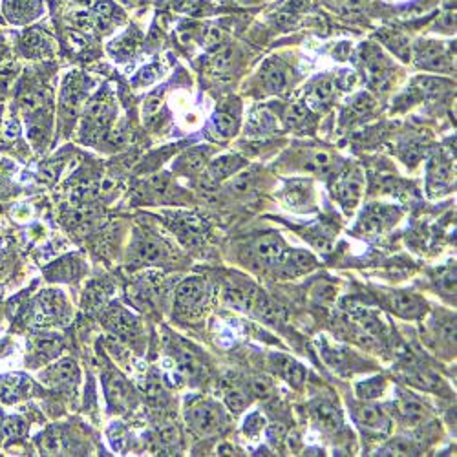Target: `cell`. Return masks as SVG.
I'll list each match as a JSON object with an SVG mask.
<instances>
[{"mask_svg":"<svg viewBox=\"0 0 457 457\" xmlns=\"http://www.w3.org/2000/svg\"><path fill=\"white\" fill-rule=\"evenodd\" d=\"M68 317V304L64 297L57 291H44L39 298H35L30 319L35 326L59 324L57 320H66Z\"/></svg>","mask_w":457,"mask_h":457,"instance_id":"1","label":"cell"},{"mask_svg":"<svg viewBox=\"0 0 457 457\" xmlns=\"http://www.w3.org/2000/svg\"><path fill=\"white\" fill-rule=\"evenodd\" d=\"M128 291H130L128 297L138 308H154L167 291L165 277L161 273L147 271L145 275L138 277V280L134 282V286Z\"/></svg>","mask_w":457,"mask_h":457,"instance_id":"2","label":"cell"},{"mask_svg":"<svg viewBox=\"0 0 457 457\" xmlns=\"http://www.w3.org/2000/svg\"><path fill=\"white\" fill-rule=\"evenodd\" d=\"M187 421L192 426V430L200 436H214L227 423L218 404L205 403V401L191 406V410L187 412Z\"/></svg>","mask_w":457,"mask_h":457,"instance_id":"3","label":"cell"},{"mask_svg":"<svg viewBox=\"0 0 457 457\" xmlns=\"http://www.w3.org/2000/svg\"><path fill=\"white\" fill-rule=\"evenodd\" d=\"M362 68L366 75L368 85L375 90H386L394 77V68L381 50L373 46H364L362 48Z\"/></svg>","mask_w":457,"mask_h":457,"instance_id":"4","label":"cell"},{"mask_svg":"<svg viewBox=\"0 0 457 457\" xmlns=\"http://www.w3.org/2000/svg\"><path fill=\"white\" fill-rule=\"evenodd\" d=\"M207 298V287L200 278H187L176 287L174 306L180 313L191 315L202 309Z\"/></svg>","mask_w":457,"mask_h":457,"instance_id":"5","label":"cell"},{"mask_svg":"<svg viewBox=\"0 0 457 457\" xmlns=\"http://www.w3.org/2000/svg\"><path fill=\"white\" fill-rule=\"evenodd\" d=\"M333 194L339 200L342 207L351 213L357 207V203L362 196V176L361 172L357 171H348L342 172L341 176H337L335 183H333Z\"/></svg>","mask_w":457,"mask_h":457,"instance_id":"6","label":"cell"},{"mask_svg":"<svg viewBox=\"0 0 457 457\" xmlns=\"http://www.w3.org/2000/svg\"><path fill=\"white\" fill-rule=\"evenodd\" d=\"M397 218L395 209L390 207H381V205H370L364 211L361 222L357 225V233L364 236V238H375L379 234L383 233L384 228L388 227L390 224H394Z\"/></svg>","mask_w":457,"mask_h":457,"instance_id":"7","label":"cell"},{"mask_svg":"<svg viewBox=\"0 0 457 457\" xmlns=\"http://www.w3.org/2000/svg\"><path fill=\"white\" fill-rule=\"evenodd\" d=\"M116 112L112 97L108 94H97L88 105H86V123L90 125L92 134H99L101 130L108 127V123L112 121V116Z\"/></svg>","mask_w":457,"mask_h":457,"instance_id":"8","label":"cell"},{"mask_svg":"<svg viewBox=\"0 0 457 457\" xmlns=\"http://www.w3.org/2000/svg\"><path fill=\"white\" fill-rule=\"evenodd\" d=\"M167 253V245L150 234H138L132 244V256L138 264H158Z\"/></svg>","mask_w":457,"mask_h":457,"instance_id":"9","label":"cell"},{"mask_svg":"<svg viewBox=\"0 0 457 457\" xmlns=\"http://www.w3.org/2000/svg\"><path fill=\"white\" fill-rule=\"evenodd\" d=\"M43 381L59 390L75 388L81 381L79 368L74 361H61L43 373Z\"/></svg>","mask_w":457,"mask_h":457,"instance_id":"10","label":"cell"},{"mask_svg":"<svg viewBox=\"0 0 457 457\" xmlns=\"http://www.w3.org/2000/svg\"><path fill=\"white\" fill-rule=\"evenodd\" d=\"M415 63L419 68L426 70H445L450 63V55L445 44L441 43H425L415 50Z\"/></svg>","mask_w":457,"mask_h":457,"instance_id":"11","label":"cell"},{"mask_svg":"<svg viewBox=\"0 0 457 457\" xmlns=\"http://www.w3.org/2000/svg\"><path fill=\"white\" fill-rule=\"evenodd\" d=\"M357 423L370 432L386 434L390 430V417L383 412V408L373 404H361L355 410Z\"/></svg>","mask_w":457,"mask_h":457,"instance_id":"12","label":"cell"},{"mask_svg":"<svg viewBox=\"0 0 457 457\" xmlns=\"http://www.w3.org/2000/svg\"><path fill=\"white\" fill-rule=\"evenodd\" d=\"M255 253L256 258L267 267L273 266H280L284 260V256H286L287 249L284 242L278 236H264L256 242L255 245Z\"/></svg>","mask_w":457,"mask_h":457,"instance_id":"13","label":"cell"},{"mask_svg":"<svg viewBox=\"0 0 457 457\" xmlns=\"http://www.w3.org/2000/svg\"><path fill=\"white\" fill-rule=\"evenodd\" d=\"M107 326L114 333L121 337H130L136 335L139 331V322L138 319L134 317L132 313H128L127 309L119 306V304H114L112 308L107 311Z\"/></svg>","mask_w":457,"mask_h":457,"instance_id":"14","label":"cell"},{"mask_svg":"<svg viewBox=\"0 0 457 457\" xmlns=\"http://www.w3.org/2000/svg\"><path fill=\"white\" fill-rule=\"evenodd\" d=\"M388 304L395 313L404 317V319H417L425 311V302L417 295H412V293L406 291L392 293L388 298Z\"/></svg>","mask_w":457,"mask_h":457,"instance_id":"15","label":"cell"},{"mask_svg":"<svg viewBox=\"0 0 457 457\" xmlns=\"http://www.w3.org/2000/svg\"><path fill=\"white\" fill-rule=\"evenodd\" d=\"M311 414L315 423L326 432H337L342 428L341 412L330 401H315L311 404Z\"/></svg>","mask_w":457,"mask_h":457,"instance_id":"16","label":"cell"},{"mask_svg":"<svg viewBox=\"0 0 457 457\" xmlns=\"http://www.w3.org/2000/svg\"><path fill=\"white\" fill-rule=\"evenodd\" d=\"M280 266H282V273L286 277H298V275H304V273L313 271L315 267H317V260L308 251L295 249L287 251Z\"/></svg>","mask_w":457,"mask_h":457,"instance_id":"17","label":"cell"},{"mask_svg":"<svg viewBox=\"0 0 457 457\" xmlns=\"http://www.w3.org/2000/svg\"><path fill=\"white\" fill-rule=\"evenodd\" d=\"M271 364L273 368H275V372H277L282 379H286L287 383L291 384V386H295V388H300L304 384V381H306V370H304V366H300L298 362H295L287 355H282V353H273Z\"/></svg>","mask_w":457,"mask_h":457,"instance_id":"18","label":"cell"},{"mask_svg":"<svg viewBox=\"0 0 457 457\" xmlns=\"http://www.w3.org/2000/svg\"><path fill=\"white\" fill-rule=\"evenodd\" d=\"M171 227L174 228L176 233L180 234L181 238L187 240H196L205 234L207 227L203 224L202 218H198L196 214L191 213H176L171 216Z\"/></svg>","mask_w":457,"mask_h":457,"instance_id":"19","label":"cell"},{"mask_svg":"<svg viewBox=\"0 0 457 457\" xmlns=\"http://www.w3.org/2000/svg\"><path fill=\"white\" fill-rule=\"evenodd\" d=\"M32 390V384L28 381V377L21 375V373H11L6 375L0 383V399L4 403H17V401L24 399Z\"/></svg>","mask_w":457,"mask_h":457,"instance_id":"20","label":"cell"},{"mask_svg":"<svg viewBox=\"0 0 457 457\" xmlns=\"http://www.w3.org/2000/svg\"><path fill=\"white\" fill-rule=\"evenodd\" d=\"M225 298H227V302L233 308L242 309V311H255L260 295L255 289H251V287L228 286L225 289Z\"/></svg>","mask_w":457,"mask_h":457,"instance_id":"21","label":"cell"},{"mask_svg":"<svg viewBox=\"0 0 457 457\" xmlns=\"http://www.w3.org/2000/svg\"><path fill=\"white\" fill-rule=\"evenodd\" d=\"M242 165H244V161L240 160L238 156H222L218 160L211 161L207 169V178L214 183H218L234 172H238Z\"/></svg>","mask_w":457,"mask_h":457,"instance_id":"22","label":"cell"},{"mask_svg":"<svg viewBox=\"0 0 457 457\" xmlns=\"http://www.w3.org/2000/svg\"><path fill=\"white\" fill-rule=\"evenodd\" d=\"M4 8L13 22H26L37 17L39 0H6Z\"/></svg>","mask_w":457,"mask_h":457,"instance_id":"23","label":"cell"},{"mask_svg":"<svg viewBox=\"0 0 457 457\" xmlns=\"http://www.w3.org/2000/svg\"><path fill=\"white\" fill-rule=\"evenodd\" d=\"M262 79H264V85L269 92L273 94H278L282 92L287 85V75L286 70L280 63L277 61H267L262 68Z\"/></svg>","mask_w":457,"mask_h":457,"instance_id":"24","label":"cell"},{"mask_svg":"<svg viewBox=\"0 0 457 457\" xmlns=\"http://www.w3.org/2000/svg\"><path fill=\"white\" fill-rule=\"evenodd\" d=\"M63 348V339L59 335H39L33 339V353L39 361L54 359Z\"/></svg>","mask_w":457,"mask_h":457,"instance_id":"25","label":"cell"},{"mask_svg":"<svg viewBox=\"0 0 457 457\" xmlns=\"http://www.w3.org/2000/svg\"><path fill=\"white\" fill-rule=\"evenodd\" d=\"M428 176H430V187L436 185L437 189H445L452 183L454 174H452V167L447 160L443 158H434L430 163V169H428Z\"/></svg>","mask_w":457,"mask_h":457,"instance_id":"26","label":"cell"},{"mask_svg":"<svg viewBox=\"0 0 457 457\" xmlns=\"http://www.w3.org/2000/svg\"><path fill=\"white\" fill-rule=\"evenodd\" d=\"M399 412L404 419L412 423V425H421L426 419V406L415 397L404 395L399 401Z\"/></svg>","mask_w":457,"mask_h":457,"instance_id":"27","label":"cell"},{"mask_svg":"<svg viewBox=\"0 0 457 457\" xmlns=\"http://www.w3.org/2000/svg\"><path fill=\"white\" fill-rule=\"evenodd\" d=\"M213 127L214 132L218 134L220 139L233 138L234 134H236V128H238V117H236V114L231 112V110L224 108V110H220V112H216V116H214Z\"/></svg>","mask_w":457,"mask_h":457,"instance_id":"28","label":"cell"},{"mask_svg":"<svg viewBox=\"0 0 457 457\" xmlns=\"http://www.w3.org/2000/svg\"><path fill=\"white\" fill-rule=\"evenodd\" d=\"M141 392H143L147 403H149L150 406H154V408H160V406H165L167 404V392L160 379H145L143 383H141Z\"/></svg>","mask_w":457,"mask_h":457,"instance_id":"29","label":"cell"},{"mask_svg":"<svg viewBox=\"0 0 457 457\" xmlns=\"http://www.w3.org/2000/svg\"><path fill=\"white\" fill-rule=\"evenodd\" d=\"M107 397L110 401L112 406L116 408H121L123 404L128 401V388L127 383H125V379L112 373V375H108L107 377Z\"/></svg>","mask_w":457,"mask_h":457,"instance_id":"30","label":"cell"},{"mask_svg":"<svg viewBox=\"0 0 457 457\" xmlns=\"http://www.w3.org/2000/svg\"><path fill=\"white\" fill-rule=\"evenodd\" d=\"M110 286H107L105 282H94L92 286H88L85 295V309L88 311H96V309L103 308L107 304V298L110 297Z\"/></svg>","mask_w":457,"mask_h":457,"instance_id":"31","label":"cell"},{"mask_svg":"<svg viewBox=\"0 0 457 457\" xmlns=\"http://www.w3.org/2000/svg\"><path fill=\"white\" fill-rule=\"evenodd\" d=\"M335 96V85L331 79H320L311 86L308 96V103L311 107H322L328 101H331Z\"/></svg>","mask_w":457,"mask_h":457,"instance_id":"32","label":"cell"},{"mask_svg":"<svg viewBox=\"0 0 457 457\" xmlns=\"http://www.w3.org/2000/svg\"><path fill=\"white\" fill-rule=\"evenodd\" d=\"M258 315H260L262 319L267 320V322H271V324H278V322H284L286 320V309L282 306H278L277 302H273L271 298L262 297L258 298V304H256V309Z\"/></svg>","mask_w":457,"mask_h":457,"instance_id":"33","label":"cell"},{"mask_svg":"<svg viewBox=\"0 0 457 457\" xmlns=\"http://www.w3.org/2000/svg\"><path fill=\"white\" fill-rule=\"evenodd\" d=\"M386 381L383 377H373L357 384V395L361 399H377L384 392Z\"/></svg>","mask_w":457,"mask_h":457,"instance_id":"34","label":"cell"},{"mask_svg":"<svg viewBox=\"0 0 457 457\" xmlns=\"http://www.w3.org/2000/svg\"><path fill=\"white\" fill-rule=\"evenodd\" d=\"M379 37L383 39V43L386 44L388 48L394 50L395 54L399 55L401 59L408 61L410 44H408V41L403 37V35H399V33H395V32H383V33H379Z\"/></svg>","mask_w":457,"mask_h":457,"instance_id":"35","label":"cell"},{"mask_svg":"<svg viewBox=\"0 0 457 457\" xmlns=\"http://www.w3.org/2000/svg\"><path fill=\"white\" fill-rule=\"evenodd\" d=\"M445 86H447V83L443 79H434V77H419V79L415 81L414 88L417 92H421V96L428 97V99H432V97H437L441 96L443 90H445Z\"/></svg>","mask_w":457,"mask_h":457,"instance_id":"36","label":"cell"},{"mask_svg":"<svg viewBox=\"0 0 457 457\" xmlns=\"http://www.w3.org/2000/svg\"><path fill=\"white\" fill-rule=\"evenodd\" d=\"M379 456H417V448L414 447L412 441L395 439L394 443H390L388 447L379 450Z\"/></svg>","mask_w":457,"mask_h":457,"instance_id":"37","label":"cell"},{"mask_svg":"<svg viewBox=\"0 0 457 457\" xmlns=\"http://www.w3.org/2000/svg\"><path fill=\"white\" fill-rule=\"evenodd\" d=\"M0 426H2V430H4L6 436L11 437V439H17V437H21L26 434V423H24V419L19 417V415H10V417H6V419L0 423Z\"/></svg>","mask_w":457,"mask_h":457,"instance_id":"38","label":"cell"},{"mask_svg":"<svg viewBox=\"0 0 457 457\" xmlns=\"http://www.w3.org/2000/svg\"><path fill=\"white\" fill-rule=\"evenodd\" d=\"M275 127V119H273V116L269 112H266V110H260V112H256L255 116H253V119H251V132L253 134H266L269 132L271 128Z\"/></svg>","mask_w":457,"mask_h":457,"instance_id":"39","label":"cell"},{"mask_svg":"<svg viewBox=\"0 0 457 457\" xmlns=\"http://www.w3.org/2000/svg\"><path fill=\"white\" fill-rule=\"evenodd\" d=\"M437 287L441 289L445 295H454L456 293V267H447L439 273L436 278Z\"/></svg>","mask_w":457,"mask_h":457,"instance_id":"40","label":"cell"},{"mask_svg":"<svg viewBox=\"0 0 457 457\" xmlns=\"http://www.w3.org/2000/svg\"><path fill=\"white\" fill-rule=\"evenodd\" d=\"M225 403H227L228 410L234 412V414H240L242 410L247 408V404H249V399H247V395L242 390H231L225 397Z\"/></svg>","mask_w":457,"mask_h":457,"instance_id":"41","label":"cell"},{"mask_svg":"<svg viewBox=\"0 0 457 457\" xmlns=\"http://www.w3.org/2000/svg\"><path fill=\"white\" fill-rule=\"evenodd\" d=\"M46 46H48V43H46V39H44L41 33H28L26 39H24V48H26V54H32V55L44 54Z\"/></svg>","mask_w":457,"mask_h":457,"instance_id":"42","label":"cell"},{"mask_svg":"<svg viewBox=\"0 0 457 457\" xmlns=\"http://www.w3.org/2000/svg\"><path fill=\"white\" fill-rule=\"evenodd\" d=\"M233 59H234V52L233 48H224L220 50V54L214 57L213 61V70L216 72V74H222V72H227L228 68H231V64H233Z\"/></svg>","mask_w":457,"mask_h":457,"instance_id":"43","label":"cell"},{"mask_svg":"<svg viewBox=\"0 0 457 457\" xmlns=\"http://www.w3.org/2000/svg\"><path fill=\"white\" fill-rule=\"evenodd\" d=\"M251 388H253V394H255L256 397H260V399H269L273 395V392H275V384H273L269 379L258 377L253 381Z\"/></svg>","mask_w":457,"mask_h":457,"instance_id":"44","label":"cell"},{"mask_svg":"<svg viewBox=\"0 0 457 457\" xmlns=\"http://www.w3.org/2000/svg\"><path fill=\"white\" fill-rule=\"evenodd\" d=\"M331 165V158L328 152H313V154L308 158V163H306V169L308 171H324Z\"/></svg>","mask_w":457,"mask_h":457,"instance_id":"45","label":"cell"},{"mask_svg":"<svg viewBox=\"0 0 457 457\" xmlns=\"http://www.w3.org/2000/svg\"><path fill=\"white\" fill-rule=\"evenodd\" d=\"M264 426H266V419H264V415L258 414V412H255V414H251L249 417H247V421H245V426H244V432L247 434V436H258L262 430H264Z\"/></svg>","mask_w":457,"mask_h":457,"instance_id":"46","label":"cell"},{"mask_svg":"<svg viewBox=\"0 0 457 457\" xmlns=\"http://www.w3.org/2000/svg\"><path fill=\"white\" fill-rule=\"evenodd\" d=\"M220 41H222V32H220L218 28L211 26L203 32V37H202L203 48H207V50L218 48Z\"/></svg>","mask_w":457,"mask_h":457,"instance_id":"47","label":"cell"},{"mask_svg":"<svg viewBox=\"0 0 457 457\" xmlns=\"http://www.w3.org/2000/svg\"><path fill=\"white\" fill-rule=\"evenodd\" d=\"M183 163H185L187 171H200V169H203V165H205V156H203L202 152H191V154L187 156Z\"/></svg>","mask_w":457,"mask_h":457,"instance_id":"48","label":"cell"},{"mask_svg":"<svg viewBox=\"0 0 457 457\" xmlns=\"http://www.w3.org/2000/svg\"><path fill=\"white\" fill-rule=\"evenodd\" d=\"M161 101H163V92H154L150 94V97L145 103V114H154L156 110H160Z\"/></svg>","mask_w":457,"mask_h":457,"instance_id":"49","label":"cell"},{"mask_svg":"<svg viewBox=\"0 0 457 457\" xmlns=\"http://www.w3.org/2000/svg\"><path fill=\"white\" fill-rule=\"evenodd\" d=\"M357 83V75L353 72H341L339 74V79H337V85L341 86L342 90H348L351 86Z\"/></svg>","mask_w":457,"mask_h":457,"instance_id":"50","label":"cell"},{"mask_svg":"<svg viewBox=\"0 0 457 457\" xmlns=\"http://www.w3.org/2000/svg\"><path fill=\"white\" fill-rule=\"evenodd\" d=\"M306 116H308V112H306V107H302V105H295V107L289 110V116H287V119H289V123H293V125H297V123H302L304 119H306Z\"/></svg>","mask_w":457,"mask_h":457,"instance_id":"51","label":"cell"},{"mask_svg":"<svg viewBox=\"0 0 457 457\" xmlns=\"http://www.w3.org/2000/svg\"><path fill=\"white\" fill-rule=\"evenodd\" d=\"M267 436H269V439H273V441H280V439H284V436H286V426L284 425L269 426Z\"/></svg>","mask_w":457,"mask_h":457,"instance_id":"52","label":"cell"},{"mask_svg":"<svg viewBox=\"0 0 457 457\" xmlns=\"http://www.w3.org/2000/svg\"><path fill=\"white\" fill-rule=\"evenodd\" d=\"M234 452H236V450L231 447H227V445H224V447L218 448V454H222V456H234Z\"/></svg>","mask_w":457,"mask_h":457,"instance_id":"53","label":"cell"}]
</instances>
